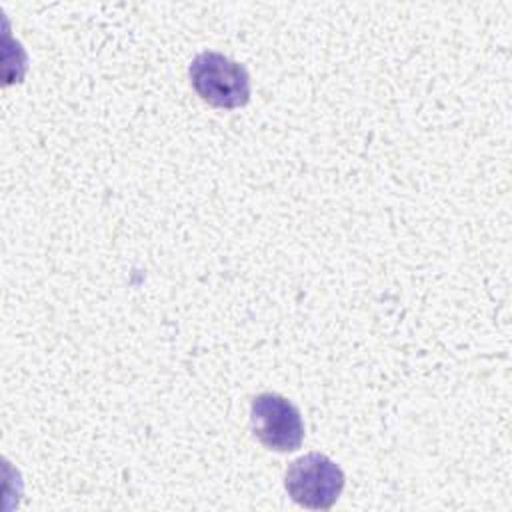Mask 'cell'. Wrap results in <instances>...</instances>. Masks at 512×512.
Listing matches in <instances>:
<instances>
[{
    "label": "cell",
    "mask_w": 512,
    "mask_h": 512,
    "mask_svg": "<svg viewBox=\"0 0 512 512\" xmlns=\"http://www.w3.org/2000/svg\"><path fill=\"white\" fill-rule=\"evenodd\" d=\"M188 76L196 94L210 106L240 108L250 100L248 70L220 52H200L192 60Z\"/></svg>",
    "instance_id": "obj_1"
},
{
    "label": "cell",
    "mask_w": 512,
    "mask_h": 512,
    "mask_svg": "<svg viewBox=\"0 0 512 512\" xmlns=\"http://www.w3.org/2000/svg\"><path fill=\"white\" fill-rule=\"evenodd\" d=\"M284 488L296 504L310 510H328L344 490V472L326 454L310 452L288 466Z\"/></svg>",
    "instance_id": "obj_2"
},
{
    "label": "cell",
    "mask_w": 512,
    "mask_h": 512,
    "mask_svg": "<svg viewBox=\"0 0 512 512\" xmlns=\"http://www.w3.org/2000/svg\"><path fill=\"white\" fill-rule=\"evenodd\" d=\"M250 428L268 450L276 452L298 450L304 438L300 410L294 402L274 392H262L252 398Z\"/></svg>",
    "instance_id": "obj_3"
}]
</instances>
